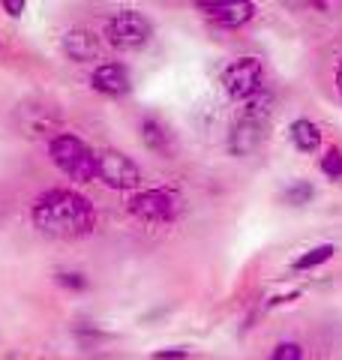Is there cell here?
Instances as JSON below:
<instances>
[{"label":"cell","instance_id":"14","mask_svg":"<svg viewBox=\"0 0 342 360\" xmlns=\"http://www.w3.org/2000/svg\"><path fill=\"white\" fill-rule=\"evenodd\" d=\"M318 165H322V172H324L327 177L339 180V177H342V153H339V148H327Z\"/></svg>","mask_w":342,"mask_h":360},{"label":"cell","instance_id":"13","mask_svg":"<svg viewBox=\"0 0 342 360\" xmlns=\"http://www.w3.org/2000/svg\"><path fill=\"white\" fill-rule=\"evenodd\" d=\"M334 246L330 243H322V246H312L310 252H303L300 258H294L291 262V270H312V267H318V264H324V262H330L334 258Z\"/></svg>","mask_w":342,"mask_h":360},{"label":"cell","instance_id":"10","mask_svg":"<svg viewBox=\"0 0 342 360\" xmlns=\"http://www.w3.org/2000/svg\"><path fill=\"white\" fill-rule=\"evenodd\" d=\"M261 139H265V132H261V120L243 117V120L234 127L232 139H228V148H232L234 156H249V153H253L258 144H261Z\"/></svg>","mask_w":342,"mask_h":360},{"label":"cell","instance_id":"15","mask_svg":"<svg viewBox=\"0 0 342 360\" xmlns=\"http://www.w3.org/2000/svg\"><path fill=\"white\" fill-rule=\"evenodd\" d=\"M270 360H303V348L298 342H279L273 348Z\"/></svg>","mask_w":342,"mask_h":360},{"label":"cell","instance_id":"2","mask_svg":"<svg viewBox=\"0 0 342 360\" xmlns=\"http://www.w3.org/2000/svg\"><path fill=\"white\" fill-rule=\"evenodd\" d=\"M51 162L61 168L66 177H72L75 184H87L96 177V153L90 150V144H84L78 135L70 132H57L49 141Z\"/></svg>","mask_w":342,"mask_h":360},{"label":"cell","instance_id":"16","mask_svg":"<svg viewBox=\"0 0 342 360\" xmlns=\"http://www.w3.org/2000/svg\"><path fill=\"white\" fill-rule=\"evenodd\" d=\"M310 198H312L310 184H294V186L285 189V201H289V205H306Z\"/></svg>","mask_w":342,"mask_h":360},{"label":"cell","instance_id":"3","mask_svg":"<svg viewBox=\"0 0 342 360\" xmlns=\"http://www.w3.org/2000/svg\"><path fill=\"white\" fill-rule=\"evenodd\" d=\"M222 90L232 99H253L265 90V66L258 58H237L225 66L222 72Z\"/></svg>","mask_w":342,"mask_h":360},{"label":"cell","instance_id":"9","mask_svg":"<svg viewBox=\"0 0 342 360\" xmlns=\"http://www.w3.org/2000/svg\"><path fill=\"white\" fill-rule=\"evenodd\" d=\"M63 51L70 54V60L87 63V60H96V58H99L102 45H99V39H96L90 30L75 27V30H70V33L63 37Z\"/></svg>","mask_w":342,"mask_h":360},{"label":"cell","instance_id":"17","mask_svg":"<svg viewBox=\"0 0 342 360\" xmlns=\"http://www.w3.org/2000/svg\"><path fill=\"white\" fill-rule=\"evenodd\" d=\"M57 283L66 285V288H84L87 279L82 274H61V276H57Z\"/></svg>","mask_w":342,"mask_h":360},{"label":"cell","instance_id":"19","mask_svg":"<svg viewBox=\"0 0 342 360\" xmlns=\"http://www.w3.org/2000/svg\"><path fill=\"white\" fill-rule=\"evenodd\" d=\"M21 9H25V0H4V13L6 15H21Z\"/></svg>","mask_w":342,"mask_h":360},{"label":"cell","instance_id":"11","mask_svg":"<svg viewBox=\"0 0 342 360\" xmlns=\"http://www.w3.org/2000/svg\"><path fill=\"white\" fill-rule=\"evenodd\" d=\"M289 139H291L294 148L303 150V153H312V150L322 148V129H318L312 120H306V117L291 120V127H289Z\"/></svg>","mask_w":342,"mask_h":360},{"label":"cell","instance_id":"12","mask_svg":"<svg viewBox=\"0 0 342 360\" xmlns=\"http://www.w3.org/2000/svg\"><path fill=\"white\" fill-rule=\"evenodd\" d=\"M141 139H144L147 148L156 150V153H168L171 150V135L156 117H144L141 120Z\"/></svg>","mask_w":342,"mask_h":360},{"label":"cell","instance_id":"4","mask_svg":"<svg viewBox=\"0 0 342 360\" xmlns=\"http://www.w3.org/2000/svg\"><path fill=\"white\" fill-rule=\"evenodd\" d=\"M96 177L111 189H123V193H132L141 184V172L127 153L120 150H102L96 153Z\"/></svg>","mask_w":342,"mask_h":360},{"label":"cell","instance_id":"20","mask_svg":"<svg viewBox=\"0 0 342 360\" xmlns=\"http://www.w3.org/2000/svg\"><path fill=\"white\" fill-rule=\"evenodd\" d=\"M336 84H339V90H342V63H339V70H336Z\"/></svg>","mask_w":342,"mask_h":360},{"label":"cell","instance_id":"1","mask_svg":"<svg viewBox=\"0 0 342 360\" xmlns=\"http://www.w3.org/2000/svg\"><path fill=\"white\" fill-rule=\"evenodd\" d=\"M33 225L51 238H82L94 231L96 210L72 189H49L33 205Z\"/></svg>","mask_w":342,"mask_h":360},{"label":"cell","instance_id":"8","mask_svg":"<svg viewBox=\"0 0 342 360\" xmlns=\"http://www.w3.org/2000/svg\"><path fill=\"white\" fill-rule=\"evenodd\" d=\"M90 84L106 96H123V94H129V87H132L129 70L123 63H99L94 75H90Z\"/></svg>","mask_w":342,"mask_h":360},{"label":"cell","instance_id":"6","mask_svg":"<svg viewBox=\"0 0 342 360\" xmlns=\"http://www.w3.org/2000/svg\"><path fill=\"white\" fill-rule=\"evenodd\" d=\"M180 210V198L168 189H144L129 198V213L144 222H171Z\"/></svg>","mask_w":342,"mask_h":360},{"label":"cell","instance_id":"18","mask_svg":"<svg viewBox=\"0 0 342 360\" xmlns=\"http://www.w3.org/2000/svg\"><path fill=\"white\" fill-rule=\"evenodd\" d=\"M189 352H186V348H165V352H156L153 357L156 360H184Z\"/></svg>","mask_w":342,"mask_h":360},{"label":"cell","instance_id":"5","mask_svg":"<svg viewBox=\"0 0 342 360\" xmlns=\"http://www.w3.org/2000/svg\"><path fill=\"white\" fill-rule=\"evenodd\" d=\"M106 39L114 49H141V45L151 39V21L135 9H123V13H114L111 21L106 25Z\"/></svg>","mask_w":342,"mask_h":360},{"label":"cell","instance_id":"7","mask_svg":"<svg viewBox=\"0 0 342 360\" xmlns=\"http://www.w3.org/2000/svg\"><path fill=\"white\" fill-rule=\"evenodd\" d=\"M198 9L208 21L225 30L243 27L255 15V4H246V0H208V4H198Z\"/></svg>","mask_w":342,"mask_h":360}]
</instances>
